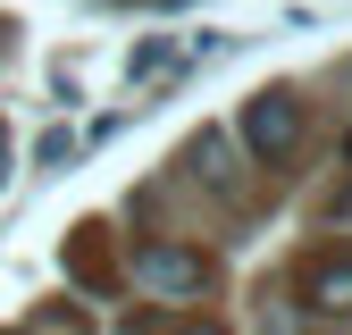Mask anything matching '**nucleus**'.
I'll return each mask as SVG.
<instances>
[{
    "label": "nucleus",
    "instance_id": "5",
    "mask_svg": "<svg viewBox=\"0 0 352 335\" xmlns=\"http://www.w3.org/2000/svg\"><path fill=\"white\" fill-rule=\"evenodd\" d=\"M118 335H227V327H193V319H168V310H143V319H126Z\"/></svg>",
    "mask_w": 352,
    "mask_h": 335
},
{
    "label": "nucleus",
    "instance_id": "3",
    "mask_svg": "<svg viewBox=\"0 0 352 335\" xmlns=\"http://www.w3.org/2000/svg\"><path fill=\"white\" fill-rule=\"evenodd\" d=\"M67 277H76L84 293H109V285H118V268H109V235H101V227H76V235H67Z\"/></svg>",
    "mask_w": 352,
    "mask_h": 335
},
{
    "label": "nucleus",
    "instance_id": "2",
    "mask_svg": "<svg viewBox=\"0 0 352 335\" xmlns=\"http://www.w3.org/2000/svg\"><path fill=\"white\" fill-rule=\"evenodd\" d=\"M135 285H151V293H201L210 260L193 243H135Z\"/></svg>",
    "mask_w": 352,
    "mask_h": 335
},
{
    "label": "nucleus",
    "instance_id": "1",
    "mask_svg": "<svg viewBox=\"0 0 352 335\" xmlns=\"http://www.w3.org/2000/svg\"><path fill=\"white\" fill-rule=\"evenodd\" d=\"M235 126H243V143H252V159H260V168H285V159L302 151V101L285 93V84H269V93H252Z\"/></svg>",
    "mask_w": 352,
    "mask_h": 335
},
{
    "label": "nucleus",
    "instance_id": "6",
    "mask_svg": "<svg viewBox=\"0 0 352 335\" xmlns=\"http://www.w3.org/2000/svg\"><path fill=\"white\" fill-rule=\"evenodd\" d=\"M344 168H352V135H344Z\"/></svg>",
    "mask_w": 352,
    "mask_h": 335
},
{
    "label": "nucleus",
    "instance_id": "4",
    "mask_svg": "<svg viewBox=\"0 0 352 335\" xmlns=\"http://www.w3.org/2000/svg\"><path fill=\"white\" fill-rule=\"evenodd\" d=\"M302 302H311L319 319H344V310H352V251H344V260H311V277H302Z\"/></svg>",
    "mask_w": 352,
    "mask_h": 335
}]
</instances>
